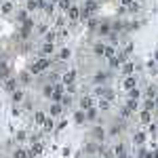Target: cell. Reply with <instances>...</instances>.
<instances>
[{
  "instance_id": "1",
  "label": "cell",
  "mask_w": 158,
  "mask_h": 158,
  "mask_svg": "<svg viewBox=\"0 0 158 158\" xmlns=\"http://www.w3.org/2000/svg\"><path fill=\"white\" fill-rule=\"evenodd\" d=\"M51 65H53V61L49 59V57H38L36 61H32L30 63V74H34V76H38V74H42V72H47Z\"/></svg>"
},
{
  "instance_id": "2",
  "label": "cell",
  "mask_w": 158,
  "mask_h": 158,
  "mask_svg": "<svg viewBox=\"0 0 158 158\" xmlns=\"http://www.w3.org/2000/svg\"><path fill=\"white\" fill-rule=\"evenodd\" d=\"M76 78H78V72L76 70H68V72L61 74V85H72V82H76Z\"/></svg>"
},
{
  "instance_id": "3",
  "label": "cell",
  "mask_w": 158,
  "mask_h": 158,
  "mask_svg": "<svg viewBox=\"0 0 158 158\" xmlns=\"http://www.w3.org/2000/svg\"><path fill=\"white\" fill-rule=\"evenodd\" d=\"M63 15H65L70 21H78V19H80V6H74V4H72L68 11L63 13Z\"/></svg>"
},
{
  "instance_id": "4",
  "label": "cell",
  "mask_w": 158,
  "mask_h": 158,
  "mask_svg": "<svg viewBox=\"0 0 158 158\" xmlns=\"http://www.w3.org/2000/svg\"><path fill=\"white\" fill-rule=\"evenodd\" d=\"M42 150H44V143H32V148L27 150V158H36V156H40L42 154Z\"/></svg>"
},
{
  "instance_id": "5",
  "label": "cell",
  "mask_w": 158,
  "mask_h": 158,
  "mask_svg": "<svg viewBox=\"0 0 158 158\" xmlns=\"http://www.w3.org/2000/svg\"><path fill=\"white\" fill-rule=\"evenodd\" d=\"M97 32H99V36H108L110 32H112V23L106 21V19H101L99 25H97Z\"/></svg>"
},
{
  "instance_id": "6",
  "label": "cell",
  "mask_w": 158,
  "mask_h": 158,
  "mask_svg": "<svg viewBox=\"0 0 158 158\" xmlns=\"http://www.w3.org/2000/svg\"><path fill=\"white\" fill-rule=\"evenodd\" d=\"M63 112H65V110H63V106H61V103H55V101L51 103V108H49V116H53V118H59Z\"/></svg>"
},
{
  "instance_id": "7",
  "label": "cell",
  "mask_w": 158,
  "mask_h": 158,
  "mask_svg": "<svg viewBox=\"0 0 158 158\" xmlns=\"http://www.w3.org/2000/svg\"><path fill=\"white\" fill-rule=\"evenodd\" d=\"M95 106V99L91 97V95H82L80 97V110L85 112V110H89V108H93Z\"/></svg>"
},
{
  "instance_id": "8",
  "label": "cell",
  "mask_w": 158,
  "mask_h": 158,
  "mask_svg": "<svg viewBox=\"0 0 158 158\" xmlns=\"http://www.w3.org/2000/svg\"><path fill=\"white\" fill-rule=\"evenodd\" d=\"M120 70H122V74L124 76H131V74L135 72V61H122V65H120Z\"/></svg>"
},
{
  "instance_id": "9",
  "label": "cell",
  "mask_w": 158,
  "mask_h": 158,
  "mask_svg": "<svg viewBox=\"0 0 158 158\" xmlns=\"http://www.w3.org/2000/svg\"><path fill=\"white\" fill-rule=\"evenodd\" d=\"M91 137H93L95 141H103V139H106V129H103V127H95V129L91 131Z\"/></svg>"
},
{
  "instance_id": "10",
  "label": "cell",
  "mask_w": 158,
  "mask_h": 158,
  "mask_svg": "<svg viewBox=\"0 0 158 158\" xmlns=\"http://www.w3.org/2000/svg\"><path fill=\"white\" fill-rule=\"evenodd\" d=\"M17 86H19V80H17L15 76H11V78H6V80H4V91H9V93H13Z\"/></svg>"
},
{
  "instance_id": "11",
  "label": "cell",
  "mask_w": 158,
  "mask_h": 158,
  "mask_svg": "<svg viewBox=\"0 0 158 158\" xmlns=\"http://www.w3.org/2000/svg\"><path fill=\"white\" fill-rule=\"evenodd\" d=\"M122 86H124L127 91L135 89V86H137V78H135L133 74H131V76H124V80H122Z\"/></svg>"
},
{
  "instance_id": "12",
  "label": "cell",
  "mask_w": 158,
  "mask_h": 158,
  "mask_svg": "<svg viewBox=\"0 0 158 158\" xmlns=\"http://www.w3.org/2000/svg\"><path fill=\"white\" fill-rule=\"evenodd\" d=\"M82 9H86V11L93 15V13L99 11V2L97 0H85V6H82Z\"/></svg>"
},
{
  "instance_id": "13",
  "label": "cell",
  "mask_w": 158,
  "mask_h": 158,
  "mask_svg": "<svg viewBox=\"0 0 158 158\" xmlns=\"http://www.w3.org/2000/svg\"><path fill=\"white\" fill-rule=\"evenodd\" d=\"M44 120H47V112H44V110H36V114H34V124L42 127Z\"/></svg>"
},
{
  "instance_id": "14",
  "label": "cell",
  "mask_w": 158,
  "mask_h": 158,
  "mask_svg": "<svg viewBox=\"0 0 158 158\" xmlns=\"http://www.w3.org/2000/svg\"><path fill=\"white\" fill-rule=\"evenodd\" d=\"M11 99H13V103H21V101L25 99V93L21 91V89H15V91L11 93Z\"/></svg>"
},
{
  "instance_id": "15",
  "label": "cell",
  "mask_w": 158,
  "mask_h": 158,
  "mask_svg": "<svg viewBox=\"0 0 158 158\" xmlns=\"http://www.w3.org/2000/svg\"><path fill=\"white\" fill-rule=\"evenodd\" d=\"M93 82L99 86H103L106 82H108V72H97L95 74V78H93Z\"/></svg>"
},
{
  "instance_id": "16",
  "label": "cell",
  "mask_w": 158,
  "mask_h": 158,
  "mask_svg": "<svg viewBox=\"0 0 158 158\" xmlns=\"http://www.w3.org/2000/svg\"><path fill=\"white\" fill-rule=\"evenodd\" d=\"M51 131H55V122H53V118L47 116V120L42 122V133H51Z\"/></svg>"
},
{
  "instance_id": "17",
  "label": "cell",
  "mask_w": 158,
  "mask_h": 158,
  "mask_svg": "<svg viewBox=\"0 0 158 158\" xmlns=\"http://www.w3.org/2000/svg\"><path fill=\"white\" fill-rule=\"evenodd\" d=\"M103 57H108V59L116 57V44H106V49H103Z\"/></svg>"
},
{
  "instance_id": "18",
  "label": "cell",
  "mask_w": 158,
  "mask_h": 158,
  "mask_svg": "<svg viewBox=\"0 0 158 158\" xmlns=\"http://www.w3.org/2000/svg\"><path fill=\"white\" fill-rule=\"evenodd\" d=\"M139 120H141V124H150V122H152V112H148V110H141V114H139Z\"/></svg>"
},
{
  "instance_id": "19",
  "label": "cell",
  "mask_w": 158,
  "mask_h": 158,
  "mask_svg": "<svg viewBox=\"0 0 158 158\" xmlns=\"http://www.w3.org/2000/svg\"><path fill=\"white\" fill-rule=\"evenodd\" d=\"M40 53H42V57H47V55H51V53H55V44L44 42V44H42V49H40Z\"/></svg>"
},
{
  "instance_id": "20",
  "label": "cell",
  "mask_w": 158,
  "mask_h": 158,
  "mask_svg": "<svg viewBox=\"0 0 158 158\" xmlns=\"http://www.w3.org/2000/svg\"><path fill=\"white\" fill-rule=\"evenodd\" d=\"M156 97H158V89L154 85H150L146 89V99H156Z\"/></svg>"
},
{
  "instance_id": "21",
  "label": "cell",
  "mask_w": 158,
  "mask_h": 158,
  "mask_svg": "<svg viewBox=\"0 0 158 158\" xmlns=\"http://www.w3.org/2000/svg\"><path fill=\"white\" fill-rule=\"evenodd\" d=\"M146 139H148V137H146V133H143V131H139V133L133 135V141L137 143V146H143V143H146Z\"/></svg>"
},
{
  "instance_id": "22",
  "label": "cell",
  "mask_w": 158,
  "mask_h": 158,
  "mask_svg": "<svg viewBox=\"0 0 158 158\" xmlns=\"http://www.w3.org/2000/svg\"><path fill=\"white\" fill-rule=\"evenodd\" d=\"M13 9H15V4H13V2H4V4L0 6V13H2V15H11Z\"/></svg>"
},
{
  "instance_id": "23",
  "label": "cell",
  "mask_w": 158,
  "mask_h": 158,
  "mask_svg": "<svg viewBox=\"0 0 158 158\" xmlns=\"http://www.w3.org/2000/svg\"><path fill=\"white\" fill-rule=\"evenodd\" d=\"M40 11L44 13L47 17H53V13H55V4H51V2H47V4H44V6H42Z\"/></svg>"
},
{
  "instance_id": "24",
  "label": "cell",
  "mask_w": 158,
  "mask_h": 158,
  "mask_svg": "<svg viewBox=\"0 0 158 158\" xmlns=\"http://www.w3.org/2000/svg\"><path fill=\"white\" fill-rule=\"evenodd\" d=\"M34 27H36V34H40V36H44V34L51 30L49 23H38V25H34Z\"/></svg>"
},
{
  "instance_id": "25",
  "label": "cell",
  "mask_w": 158,
  "mask_h": 158,
  "mask_svg": "<svg viewBox=\"0 0 158 158\" xmlns=\"http://www.w3.org/2000/svg\"><path fill=\"white\" fill-rule=\"evenodd\" d=\"M103 49H106V44H103V42H95V44H93V53L99 55V57H103Z\"/></svg>"
},
{
  "instance_id": "26",
  "label": "cell",
  "mask_w": 158,
  "mask_h": 158,
  "mask_svg": "<svg viewBox=\"0 0 158 158\" xmlns=\"http://www.w3.org/2000/svg\"><path fill=\"white\" fill-rule=\"evenodd\" d=\"M38 9V0H27V2H25V11L27 13H34Z\"/></svg>"
},
{
  "instance_id": "27",
  "label": "cell",
  "mask_w": 158,
  "mask_h": 158,
  "mask_svg": "<svg viewBox=\"0 0 158 158\" xmlns=\"http://www.w3.org/2000/svg\"><path fill=\"white\" fill-rule=\"evenodd\" d=\"M13 158H27V150H25V148H17V150L13 152Z\"/></svg>"
},
{
  "instance_id": "28",
  "label": "cell",
  "mask_w": 158,
  "mask_h": 158,
  "mask_svg": "<svg viewBox=\"0 0 158 158\" xmlns=\"http://www.w3.org/2000/svg\"><path fill=\"white\" fill-rule=\"evenodd\" d=\"M51 95H53V85H47L42 86V97H47V99H51Z\"/></svg>"
},
{
  "instance_id": "29",
  "label": "cell",
  "mask_w": 158,
  "mask_h": 158,
  "mask_svg": "<svg viewBox=\"0 0 158 158\" xmlns=\"http://www.w3.org/2000/svg\"><path fill=\"white\" fill-rule=\"evenodd\" d=\"M70 57H72V51L68 49V47H63V49L59 51V59H63V61H65V59H70Z\"/></svg>"
},
{
  "instance_id": "30",
  "label": "cell",
  "mask_w": 158,
  "mask_h": 158,
  "mask_svg": "<svg viewBox=\"0 0 158 158\" xmlns=\"http://www.w3.org/2000/svg\"><path fill=\"white\" fill-rule=\"evenodd\" d=\"M139 97H141V91L135 86V89H131L129 91V99H135V101H139Z\"/></svg>"
},
{
  "instance_id": "31",
  "label": "cell",
  "mask_w": 158,
  "mask_h": 158,
  "mask_svg": "<svg viewBox=\"0 0 158 158\" xmlns=\"http://www.w3.org/2000/svg\"><path fill=\"white\" fill-rule=\"evenodd\" d=\"M74 120L78 122V124H82V122L86 120V118H85V112H82V110H78V112H74Z\"/></svg>"
},
{
  "instance_id": "32",
  "label": "cell",
  "mask_w": 158,
  "mask_h": 158,
  "mask_svg": "<svg viewBox=\"0 0 158 158\" xmlns=\"http://www.w3.org/2000/svg\"><path fill=\"white\" fill-rule=\"evenodd\" d=\"M57 4H59L61 13H65V11H68V9H70V6H72V0H59Z\"/></svg>"
},
{
  "instance_id": "33",
  "label": "cell",
  "mask_w": 158,
  "mask_h": 158,
  "mask_svg": "<svg viewBox=\"0 0 158 158\" xmlns=\"http://www.w3.org/2000/svg\"><path fill=\"white\" fill-rule=\"evenodd\" d=\"M97 110L108 112V110H110V101H108V99H99V101H97Z\"/></svg>"
},
{
  "instance_id": "34",
  "label": "cell",
  "mask_w": 158,
  "mask_h": 158,
  "mask_svg": "<svg viewBox=\"0 0 158 158\" xmlns=\"http://www.w3.org/2000/svg\"><path fill=\"white\" fill-rule=\"evenodd\" d=\"M141 108H143V110H148V112H152V110L156 108V103H154V99H146Z\"/></svg>"
},
{
  "instance_id": "35",
  "label": "cell",
  "mask_w": 158,
  "mask_h": 158,
  "mask_svg": "<svg viewBox=\"0 0 158 158\" xmlns=\"http://www.w3.org/2000/svg\"><path fill=\"white\" fill-rule=\"evenodd\" d=\"M44 42H51V44H55V30H49V32L44 34Z\"/></svg>"
},
{
  "instance_id": "36",
  "label": "cell",
  "mask_w": 158,
  "mask_h": 158,
  "mask_svg": "<svg viewBox=\"0 0 158 158\" xmlns=\"http://www.w3.org/2000/svg\"><path fill=\"white\" fill-rule=\"evenodd\" d=\"M124 108H129V110H131V112H135V110L139 108V103H137L135 99H127V106H124Z\"/></svg>"
},
{
  "instance_id": "37",
  "label": "cell",
  "mask_w": 158,
  "mask_h": 158,
  "mask_svg": "<svg viewBox=\"0 0 158 158\" xmlns=\"http://www.w3.org/2000/svg\"><path fill=\"white\" fill-rule=\"evenodd\" d=\"M63 23H65V15H59V17L55 19V30H61Z\"/></svg>"
},
{
  "instance_id": "38",
  "label": "cell",
  "mask_w": 158,
  "mask_h": 158,
  "mask_svg": "<svg viewBox=\"0 0 158 158\" xmlns=\"http://www.w3.org/2000/svg\"><path fill=\"white\" fill-rule=\"evenodd\" d=\"M110 61V68H120L122 65V61L118 59V57H112V59H108Z\"/></svg>"
},
{
  "instance_id": "39",
  "label": "cell",
  "mask_w": 158,
  "mask_h": 158,
  "mask_svg": "<svg viewBox=\"0 0 158 158\" xmlns=\"http://www.w3.org/2000/svg\"><path fill=\"white\" fill-rule=\"evenodd\" d=\"M15 139H17V141H25V139H27V133H25V131H17V133H15Z\"/></svg>"
},
{
  "instance_id": "40",
  "label": "cell",
  "mask_w": 158,
  "mask_h": 158,
  "mask_svg": "<svg viewBox=\"0 0 158 158\" xmlns=\"http://www.w3.org/2000/svg\"><path fill=\"white\" fill-rule=\"evenodd\" d=\"M61 156H63V158H70V156H72V148H68V146L61 148Z\"/></svg>"
},
{
  "instance_id": "41",
  "label": "cell",
  "mask_w": 158,
  "mask_h": 158,
  "mask_svg": "<svg viewBox=\"0 0 158 158\" xmlns=\"http://www.w3.org/2000/svg\"><path fill=\"white\" fill-rule=\"evenodd\" d=\"M21 112H23V110H21V108H17V106H13V110H11V114H13V116H17V118L21 116Z\"/></svg>"
},
{
  "instance_id": "42",
  "label": "cell",
  "mask_w": 158,
  "mask_h": 158,
  "mask_svg": "<svg viewBox=\"0 0 158 158\" xmlns=\"http://www.w3.org/2000/svg\"><path fill=\"white\" fill-rule=\"evenodd\" d=\"M120 116H122V118H129V116H131V110H129V108H122L120 110Z\"/></svg>"
},
{
  "instance_id": "43",
  "label": "cell",
  "mask_w": 158,
  "mask_h": 158,
  "mask_svg": "<svg viewBox=\"0 0 158 158\" xmlns=\"http://www.w3.org/2000/svg\"><path fill=\"white\" fill-rule=\"evenodd\" d=\"M65 127H68V120H59V124H57L55 129H57V131H63Z\"/></svg>"
},
{
  "instance_id": "44",
  "label": "cell",
  "mask_w": 158,
  "mask_h": 158,
  "mask_svg": "<svg viewBox=\"0 0 158 158\" xmlns=\"http://www.w3.org/2000/svg\"><path fill=\"white\" fill-rule=\"evenodd\" d=\"M131 2H133V0H120V4H122V6H129Z\"/></svg>"
},
{
  "instance_id": "45",
  "label": "cell",
  "mask_w": 158,
  "mask_h": 158,
  "mask_svg": "<svg viewBox=\"0 0 158 158\" xmlns=\"http://www.w3.org/2000/svg\"><path fill=\"white\" fill-rule=\"evenodd\" d=\"M57 2H59V0H51V4H57Z\"/></svg>"
},
{
  "instance_id": "46",
  "label": "cell",
  "mask_w": 158,
  "mask_h": 158,
  "mask_svg": "<svg viewBox=\"0 0 158 158\" xmlns=\"http://www.w3.org/2000/svg\"><path fill=\"white\" fill-rule=\"evenodd\" d=\"M154 57H156V59H158V51H156V53H154Z\"/></svg>"
},
{
  "instance_id": "47",
  "label": "cell",
  "mask_w": 158,
  "mask_h": 158,
  "mask_svg": "<svg viewBox=\"0 0 158 158\" xmlns=\"http://www.w3.org/2000/svg\"><path fill=\"white\" fill-rule=\"evenodd\" d=\"M156 129H158V122H156Z\"/></svg>"
},
{
  "instance_id": "48",
  "label": "cell",
  "mask_w": 158,
  "mask_h": 158,
  "mask_svg": "<svg viewBox=\"0 0 158 158\" xmlns=\"http://www.w3.org/2000/svg\"><path fill=\"white\" fill-rule=\"evenodd\" d=\"M127 158H131V156H127Z\"/></svg>"
}]
</instances>
